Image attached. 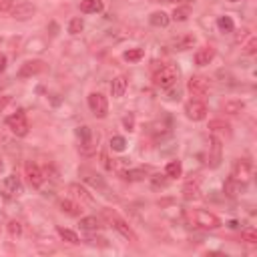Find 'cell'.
Returning a JSON list of instances; mask_svg holds the SVG:
<instances>
[{
  "mask_svg": "<svg viewBox=\"0 0 257 257\" xmlns=\"http://www.w3.org/2000/svg\"><path fill=\"white\" fill-rule=\"evenodd\" d=\"M101 217L106 221V223H109L115 231H119L121 235H123V237L127 239V241H131V243H135V241H139V237H137V233L133 231V227L131 225H128L121 215H119V213L115 211V209H109V207H104L103 211H101Z\"/></svg>",
  "mask_w": 257,
  "mask_h": 257,
  "instance_id": "1",
  "label": "cell"
},
{
  "mask_svg": "<svg viewBox=\"0 0 257 257\" xmlns=\"http://www.w3.org/2000/svg\"><path fill=\"white\" fill-rule=\"evenodd\" d=\"M179 77H181V71L177 64H163L153 75V84L159 89H171L173 84H177Z\"/></svg>",
  "mask_w": 257,
  "mask_h": 257,
  "instance_id": "2",
  "label": "cell"
},
{
  "mask_svg": "<svg viewBox=\"0 0 257 257\" xmlns=\"http://www.w3.org/2000/svg\"><path fill=\"white\" fill-rule=\"evenodd\" d=\"M189 219H191L193 225L199 227V229L213 231V229L221 227V219L215 215V213H211L207 209H193V211H189Z\"/></svg>",
  "mask_w": 257,
  "mask_h": 257,
  "instance_id": "3",
  "label": "cell"
},
{
  "mask_svg": "<svg viewBox=\"0 0 257 257\" xmlns=\"http://www.w3.org/2000/svg\"><path fill=\"white\" fill-rule=\"evenodd\" d=\"M77 135H78V141H80L78 153H80L82 157H93V155L97 153V141H99V135L93 133V128H91L89 125L78 127Z\"/></svg>",
  "mask_w": 257,
  "mask_h": 257,
  "instance_id": "4",
  "label": "cell"
},
{
  "mask_svg": "<svg viewBox=\"0 0 257 257\" xmlns=\"http://www.w3.org/2000/svg\"><path fill=\"white\" fill-rule=\"evenodd\" d=\"M6 127L10 128L16 137H26L28 131H30V125H28V119H26L25 111H16L14 115H10L6 119Z\"/></svg>",
  "mask_w": 257,
  "mask_h": 257,
  "instance_id": "5",
  "label": "cell"
},
{
  "mask_svg": "<svg viewBox=\"0 0 257 257\" xmlns=\"http://www.w3.org/2000/svg\"><path fill=\"white\" fill-rule=\"evenodd\" d=\"M187 89H189V93L195 97V99L203 101V99H207V95H209V91H211V84H209V78H205V77H201V75H195V77L189 78Z\"/></svg>",
  "mask_w": 257,
  "mask_h": 257,
  "instance_id": "6",
  "label": "cell"
},
{
  "mask_svg": "<svg viewBox=\"0 0 257 257\" xmlns=\"http://www.w3.org/2000/svg\"><path fill=\"white\" fill-rule=\"evenodd\" d=\"M25 175H26V181L32 189H42V185H45L47 177H45V171H42L36 163L32 161H26L25 163Z\"/></svg>",
  "mask_w": 257,
  "mask_h": 257,
  "instance_id": "7",
  "label": "cell"
},
{
  "mask_svg": "<svg viewBox=\"0 0 257 257\" xmlns=\"http://www.w3.org/2000/svg\"><path fill=\"white\" fill-rule=\"evenodd\" d=\"M207 113H209V109H207V104H205V101H199V99H193V101H189L187 104H185V117L189 119V121H205L207 119Z\"/></svg>",
  "mask_w": 257,
  "mask_h": 257,
  "instance_id": "8",
  "label": "cell"
},
{
  "mask_svg": "<svg viewBox=\"0 0 257 257\" xmlns=\"http://www.w3.org/2000/svg\"><path fill=\"white\" fill-rule=\"evenodd\" d=\"M89 109L97 119H104L109 115V101L103 93H91L89 95Z\"/></svg>",
  "mask_w": 257,
  "mask_h": 257,
  "instance_id": "9",
  "label": "cell"
},
{
  "mask_svg": "<svg viewBox=\"0 0 257 257\" xmlns=\"http://www.w3.org/2000/svg\"><path fill=\"white\" fill-rule=\"evenodd\" d=\"M199 193H201V175L191 173L183 185V197H185V201H193L199 197Z\"/></svg>",
  "mask_w": 257,
  "mask_h": 257,
  "instance_id": "10",
  "label": "cell"
},
{
  "mask_svg": "<svg viewBox=\"0 0 257 257\" xmlns=\"http://www.w3.org/2000/svg\"><path fill=\"white\" fill-rule=\"evenodd\" d=\"M251 173H253V165H251V161L249 159H237L235 161V165H233V173H231V177L235 179V181H239V183H247L249 179H251Z\"/></svg>",
  "mask_w": 257,
  "mask_h": 257,
  "instance_id": "11",
  "label": "cell"
},
{
  "mask_svg": "<svg viewBox=\"0 0 257 257\" xmlns=\"http://www.w3.org/2000/svg\"><path fill=\"white\" fill-rule=\"evenodd\" d=\"M45 71H47V62H45V60H26L23 67H20L18 77H20V78H30V77H34V75L45 73Z\"/></svg>",
  "mask_w": 257,
  "mask_h": 257,
  "instance_id": "12",
  "label": "cell"
},
{
  "mask_svg": "<svg viewBox=\"0 0 257 257\" xmlns=\"http://www.w3.org/2000/svg\"><path fill=\"white\" fill-rule=\"evenodd\" d=\"M207 145H209V167H219V163H221V153H223V145H221V141L217 139V137H209V141H207Z\"/></svg>",
  "mask_w": 257,
  "mask_h": 257,
  "instance_id": "13",
  "label": "cell"
},
{
  "mask_svg": "<svg viewBox=\"0 0 257 257\" xmlns=\"http://www.w3.org/2000/svg\"><path fill=\"white\" fill-rule=\"evenodd\" d=\"M80 177H82L84 181H87L91 187H95V189L103 191L104 195H109V187H106L104 179H103L101 175H97L95 171H91V169H80Z\"/></svg>",
  "mask_w": 257,
  "mask_h": 257,
  "instance_id": "14",
  "label": "cell"
},
{
  "mask_svg": "<svg viewBox=\"0 0 257 257\" xmlns=\"http://www.w3.org/2000/svg\"><path fill=\"white\" fill-rule=\"evenodd\" d=\"M69 193L77 199V201H80V205H93L95 203V197L89 193V189L87 187H82V185H78V183H71L69 185Z\"/></svg>",
  "mask_w": 257,
  "mask_h": 257,
  "instance_id": "15",
  "label": "cell"
},
{
  "mask_svg": "<svg viewBox=\"0 0 257 257\" xmlns=\"http://www.w3.org/2000/svg\"><path fill=\"white\" fill-rule=\"evenodd\" d=\"M36 14V6L30 4V2H18L16 6H12L10 10V16L16 18V20H28Z\"/></svg>",
  "mask_w": 257,
  "mask_h": 257,
  "instance_id": "16",
  "label": "cell"
},
{
  "mask_svg": "<svg viewBox=\"0 0 257 257\" xmlns=\"http://www.w3.org/2000/svg\"><path fill=\"white\" fill-rule=\"evenodd\" d=\"M4 191L8 193L10 197H20V195H23V191H25L23 181H20L16 175H8L4 179Z\"/></svg>",
  "mask_w": 257,
  "mask_h": 257,
  "instance_id": "17",
  "label": "cell"
},
{
  "mask_svg": "<svg viewBox=\"0 0 257 257\" xmlns=\"http://www.w3.org/2000/svg\"><path fill=\"white\" fill-rule=\"evenodd\" d=\"M213 58H215V49L209 47V45L201 47V49L195 52V64H197V67H207V64H209Z\"/></svg>",
  "mask_w": 257,
  "mask_h": 257,
  "instance_id": "18",
  "label": "cell"
},
{
  "mask_svg": "<svg viewBox=\"0 0 257 257\" xmlns=\"http://www.w3.org/2000/svg\"><path fill=\"white\" fill-rule=\"evenodd\" d=\"M58 207H60L62 213H67V215H71V217H80L82 215V205L75 203L73 199H60Z\"/></svg>",
  "mask_w": 257,
  "mask_h": 257,
  "instance_id": "19",
  "label": "cell"
},
{
  "mask_svg": "<svg viewBox=\"0 0 257 257\" xmlns=\"http://www.w3.org/2000/svg\"><path fill=\"white\" fill-rule=\"evenodd\" d=\"M127 89H128V78H127L125 75H119V77L113 78V84H111V93H113V97L121 99V97L127 93Z\"/></svg>",
  "mask_w": 257,
  "mask_h": 257,
  "instance_id": "20",
  "label": "cell"
},
{
  "mask_svg": "<svg viewBox=\"0 0 257 257\" xmlns=\"http://www.w3.org/2000/svg\"><path fill=\"white\" fill-rule=\"evenodd\" d=\"M243 109H245V103H243V101H235V99H231V101L221 103V111H223L225 115H231V117L239 115Z\"/></svg>",
  "mask_w": 257,
  "mask_h": 257,
  "instance_id": "21",
  "label": "cell"
},
{
  "mask_svg": "<svg viewBox=\"0 0 257 257\" xmlns=\"http://www.w3.org/2000/svg\"><path fill=\"white\" fill-rule=\"evenodd\" d=\"M104 4L103 0H82L80 2V12L84 14H97V12H103Z\"/></svg>",
  "mask_w": 257,
  "mask_h": 257,
  "instance_id": "22",
  "label": "cell"
},
{
  "mask_svg": "<svg viewBox=\"0 0 257 257\" xmlns=\"http://www.w3.org/2000/svg\"><path fill=\"white\" fill-rule=\"evenodd\" d=\"M241 191H243V183L235 181L233 177H229V179L225 181V185H223V193H225L227 197H237Z\"/></svg>",
  "mask_w": 257,
  "mask_h": 257,
  "instance_id": "23",
  "label": "cell"
},
{
  "mask_svg": "<svg viewBox=\"0 0 257 257\" xmlns=\"http://www.w3.org/2000/svg\"><path fill=\"white\" fill-rule=\"evenodd\" d=\"M209 131L211 133H231V125L225 119H213L209 121Z\"/></svg>",
  "mask_w": 257,
  "mask_h": 257,
  "instance_id": "24",
  "label": "cell"
},
{
  "mask_svg": "<svg viewBox=\"0 0 257 257\" xmlns=\"http://www.w3.org/2000/svg\"><path fill=\"white\" fill-rule=\"evenodd\" d=\"M149 20H151V25H153V26H157V28H165V26L171 23L169 14H167V12H163V10L153 12L151 16H149Z\"/></svg>",
  "mask_w": 257,
  "mask_h": 257,
  "instance_id": "25",
  "label": "cell"
},
{
  "mask_svg": "<svg viewBox=\"0 0 257 257\" xmlns=\"http://www.w3.org/2000/svg\"><path fill=\"white\" fill-rule=\"evenodd\" d=\"M165 175H167L169 179L181 177V175H183V165H181V161H169L167 167H165Z\"/></svg>",
  "mask_w": 257,
  "mask_h": 257,
  "instance_id": "26",
  "label": "cell"
},
{
  "mask_svg": "<svg viewBox=\"0 0 257 257\" xmlns=\"http://www.w3.org/2000/svg\"><path fill=\"white\" fill-rule=\"evenodd\" d=\"M56 233L60 235V239L62 241H67V243H71V245H78L80 243V239H78V235L73 231V229H64V227H56Z\"/></svg>",
  "mask_w": 257,
  "mask_h": 257,
  "instance_id": "27",
  "label": "cell"
},
{
  "mask_svg": "<svg viewBox=\"0 0 257 257\" xmlns=\"http://www.w3.org/2000/svg\"><path fill=\"white\" fill-rule=\"evenodd\" d=\"M175 49L177 51H187V49H191L193 45H195V36L193 34H185V36H179V38H175Z\"/></svg>",
  "mask_w": 257,
  "mask_h": 257,
  "instance_id": "28",
  "label": "cell"
},
{
  "mask_svg": "<svg viewBox=\"0 0 257 257\" xmlns=\"http://www.w3.org/2000/svg\"><path fill=\"white\" fill-rule=\"evenodd\" d=\"M80 229H84V231H97V229H101L103 225H101V219L99 217H82L80 219Z\"/></svg>",
  "mask_w": 257,
  "mask_h": 257,
  "instance_id": "29",
  "label": "cell"
},
{
  "mask_svg": "<svg viewBox=\"0 0 257 257\" xmlns=\"http://www.w3.org/2000/svg\"><path fill=\"white\" fill-rule=\"evenodd\" d=\"M217 26H219V30H221V32H225V34H229V32H233V30H235V25H233V20H231L229 16H219V20H217Z\"/></svg>",
  "mask_w": 257,
  "mask_h": 257,
  "instance_id": "30",
  "label": "cell"
},
{
  "mask_svg": "<svg viewBox=\"0 0 257 257\" xmlns=\"http://www.w3.org/2000/svg\"><path fill=\"white\" fill-rule=\"evenodd\" d=\"M123 175V179H127V181H143L145 177H147V173L143 169H135V171H125V173H121Z\"/></svg>",
  "mask_w": 257,
  "mask_h": 257,
  "instance_id": "31",
  "label": "cell"
},
{
  "mask_svg": "<svg viewBox=\"0 0 257 257\" xmlns=\"http://www.w3.org/2000/svg\"><path fill=\"white\" fill-rule=\"evenodd\" d=\"M189 14H191V8H189V6H179V8H175V10H173L171 18H173L175 23H183V20H187V18H189Z\"/></svg>",
  "mask_w": 257,
  "mask_h": 257,
  "instance_id": "32",
  "label": "cell"
},
{
  "mask_svg": "<svg viewBox=\"0 0 257 257\" xmlns=\"http://www.w3.org/2000/svg\"><path fill=\"white\" fill-rule=\"evenodd\" d=\"M123 56H125L127 62H137V60H141L145 56V51L143 49H128Z\"/></svg>",
  "mask_w": 257,
  "mask_h": 257,
  "instance_id": "33",
  "label": "cell"
},
{
  "mask_svg": "<svg viewBox=\"0 0 257 257\" xmlns=\"http://www.w3.org/2000/svg\"><path fill=\"white\" fill-rule=\"evenodd\" d=\"M6 229H8V235H10V239H16V237H20L23 235V225H20V221H8V225H6Z\"/></svg>",
  "mask_w": 257,
  "mask_h": 257,
  "instance_id": "34",
  "label": "cell"
},
{
  "mask_svg": "<svg viewBox=\"0 0 257 257\" xmlns=\"http://www.w3.org/2000/svg\"><path fill=\"white\" fill-rule=\"evenodd\" d=\"M111 149H113V151H117V153H123L127 149V141L123 137L115 135V137H111Z\"/></svg>",
  "mask_w": 257,
  "mask_h": 257,
  "instance_id": "35",
  "label": "cell"
},
{
  "mask_svg": "<svg viewBox=\"0 0 257 257\" xmlns=\"http://www.w3.org/2000/svg\"><path fill=\"white\" fill-rule=\"evenodd\" d=\"M241 239L245 241V243H257V231L255 229H251V227H247V229H243L241 231Z\"/></svg>",
  "mask_w": 257,
  "mask_h": 257,
  "instance_id": "36",
  "label": "cell"
},
{
  "mask_svg": "<svg viewBox=\"0 0 257 257\" xmlns=\"http://www.w3.org/2000/svg\"><path fill=\"white\" fill-rule=\"evenodd\" d=\"M82 28H84L82 18H73V20H71V25H69V32H71V34H80Z\"/></svg>",
  "mask_w": 257,
  "mask_h": 257,
  "instance_id": "37",
  "label": "cell"
},
{
  "mask_svg": "<svg viewBox=\"0 0 257 257\" xmlns=\"http://www.w3.org/2000/svg\"><path fill=\"white\" fill-rule=\"evenodd\" d=\"M243 52L245 54H255L257 52V38L255 36H249V42L243 47Z\"/></svg>",
  "mask_w": 257,
  "mask_h": 257,
  "instance_id": "38",
  "label": "cell"
},
{
  "mask_svg": "<svg viewBox=\"0 0 257 257\" xmlns=\"http://www.w3.org/2000/svg\"><path fill=\"white\" fill-rule=\"evenodd\" d=\"M123 125H125L127 131H135V115H133V113L125 115V117H123Z\"/></svg>",
  "mask_w": 257,
  "mask_h": 257,
  "instance_id": "39",
  "label": "cell"
},
{
  "mask_svg": "<svg viewBox=\"0 0 257 257\" xmlns=\"http://www.w3.org/2000/svg\"><path fill=\"white\" fill-rule=\"evenodd\" d=\"M167 183H169V177H161V175H153V177H151V185L157 187V189H159V187H161V189L167 187Z\"/></svg>",
  "mask_w": 257,
  "mask_h": 257,
  "instance_id": "40",
  "label": "cell"
},
{
  "mask_svg": "<svg viewBox=\"0 0 257 257\" xmlns=\"http://www.w3.org/2000/svg\"><path fill=\"white\" fill-rule=\"evenodd\" d=\"M101 159H103V167H104L106 171H113V169H115V163L109 159V155H106V151H103V153H101Z\"/></svg>",
  "mask_w": 257,
  "mask_h": 257,
  "instance_id": "41",
  "label": "cell"
},
{
  "mask_svg": "<svg viewBox=\"0 0 257 257\" xmlns=\"http://www.w3.org/2000/svg\"><path fill=\"white\" fill-rule=\"evenodd\" d=\"M14 6V0H0V12H10Z\"/></svg>",
  "mask_w": 257,
  "mask_h": 257,
  "instance_id": "42",
  "label": "cell"
},
{
  "mask_svg": "<svg viewBox=\"0 0 257 257\" xmlns=\"http://www.w3.org/2000/svg\"><path fill=\"white\" fill-rule=\"evenodd\" d=\"M12 103V97H8V95H4V97H0V115H2L4 111H6V106Z\"/></svg>",
  "mask_w": 257,
  "mask_h": 257,
  "instance_id": "43",
  "label": "cell"
},
{
  "mask_svg": "<svg viewBox=\"0 0 257 257\" xmlns=\"http://www.w3.org/2000/svg\"><path fill=\"white\" fill-rule=\"evenodd\" d=\"M6 69V56L2 54V52H0V73H2Z\"/></svg>",
  "mask_w": 257,
  "mask_h": 257,
  "instance_id": "44",
  "label": "cell"
},
{
  "mask_svg": "<svg viewBox=\"0 0 257 257\" xmlns=\"http://www.w3.org/2000/svg\"><path fill=\"white\" fill-rule=\"evenodd\" d=\"M247 34H249V30H241V34L237 36V42H241V40H243V38H245Z\"/></svg>",
  "mask_w": 257,
  "mask_h": 257,
  "instance_id": "45",
  "label": "cell"
},
{
  "mask_svg": "<svg viewBox=\"0 0 257 257\" xmlns=\"http://www.w3.org/2000/svg\"><path fill=\"white\" fill-rule=\"evenodd\" d=\"M229 2H241V0H229Z\"/></svg>",
  "mask_w": 257,
  "mask_h": 257,
  "instance_id": "46",
  "label": "cell"
},
{
  "mask_svg": "<svg viewBox=\"0 0 257 257\" xmlns=\"http://www.w3.org/2000/svg\"><path fill=\"white\" fill-rule=\"evenodd\" d=\"M0 169H2V161H0Z\"/></svg>",
  "mask_w": 257,
  "mask_h": 257,
  "instance_id": "47",
  "label": "cell"
},
{
  "mask_svg": "<svg viewBox=\"0 0 257 257\" xmlns=\"http://www.w3.org/2000/svg\"><path fill=\"white\" fill-rule=\"evenodd\" d=\"M0 223H2V215H0Z\"/></svg>",
  "mask_w": 257,
  "mask_h": 257,
  "instance_id": "48",
  "label": "cell"
},
{
  "mask_svg": "<svg viewBox=\"0 0 257 257\" xmlns=\"http://www.w3.org/2000/svg\"><path fill=\"white\" fill-rule=\"evenodd\" d=\"M163 2H171V0H163Z\"/></svg>",
  "mask_w": 257,
  "mask_h": 257,
  "instance_id": "49",
  "label": "cell"
}]
</instances>
